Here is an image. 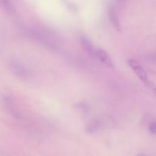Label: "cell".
Instances as JSON below:
<instances>
[{
    "instance_id": "6da1fadb",
    "label": "cell",
    "mask_w": 156,
    "mask_h": 156,
    "mask_svg": "<svg viewBox=\"0 0 156 156\" xmlns=\"http://www.w3.org/2000/svg\"><path fill=\"white\" fill-rule=\"evenodd\" d=\"M127 63L129 66L134 71V72L136 73V74L138 76L141 80H142L145 84H146L149 87L154 88V85L148 79L146 72L144 71L143 68L138 61L130 58L127 60Z\"/></svg>"
},
{
    "instance_id": "7a4b0ae2",
    "label": "cell",
    "mask_w": 156,
    "mask_h": 156,
    "mask_svg": "<svg viewBox=\"0 0 156 156\" xmlns=\"http://www.w3.org/2000/svg\"><path fill=\"white\" fill-rule=\"evenodd\" d=\"M9 68L12 73L18 77L24 78L28 75L27 68L18 60L11 59L9 62Z\"/></svg>"
},
{
    "instance_id": "3957f363",
    "label": "cell",
    "mask_w": 156,
    "mask_h": 156,
    "mask_svg": "<svg viewBox=\"0 0 156 156\" xmlns=\"http://www.w3.org/2000/svg\"><path fill=\"white\" fill-rule=\"evenodd\" d=\"M94 57H96L107 67L109 68H114L113 63L111 57L104 49L101 48H96Z\"/></svg>"
},
{
    "instance_id": "277c9868",
    "label": "cell",
    "mask_w": 156,
    "mask_h": 156,
    "mask_svg": "<svg viewBox=\"0 0 156 156\" xmlns=\"http://www.w3.org/2000/svg\"><path fill=\"white\" fill-rule=\"evenodd\" d=\"M80 42L82 47L89 53L90 55L94 57L96 48L93 45L92 43L87 38L82 37L80 39Z\"/></svg>"
},
{
    "instance_id": "5b68a950",
    "label": "cell",
    "mask_w": 156,
    "mask_h": 156,
    "mask_svg": "<svg viewBox=\"0 0 156 156\" xmlns=\"http://www.w3.org/2000/svg\"><path fill=\"white\" fill-rule=\"evenodd\" d=\"M0 4L4 10L10 15H15L16 10L10 0H0Z\"/></svg>"
},
{
    "instance_id": "8992f818",
    "label": "cell",
    "mask_w": 156,
    "mask_h": 156,
    "mask_svg": "<svg viewBox=\"0 0 156 156\" xmlns=\"http://www.w3.org/2000/svg\"><path fill=\"white\" fill-rule=\"evenodd\" d=\"M108 16H109V18L110 21L112 22V23L113 24V26L115 27V28L118 30L120 31L121 30V25L119 21V20L115 12V11L113 9H110L108 11Z\"/></svg>"
},
{
    "instance_id": "52a82bcc",
    "label": "cell",
    "mask_w": 156,
    "mask_h": 156,
    "mask_svg": "<svg viewBox=\"0 0 156 156\" xmlns=\"http://www.w3.org/2000/svg\"><path fill=\"white\" fill-rule=\"evenodd\" d=\"M101 126V122L98 120H93L90 122L86 127V131L89 134L95 133Z\"/></svg>"
},
{
    "instance_id": "ba28073f",
    "label": "cell",
    "mask_w": 156,
    "mask_h": 156,
    "mask_svg": "<svg viewBox=\"0 0 156 156\" xmlns=\"http://www.w3.org/2000/svg\"><path fill=\"white\" fill-rule=\"evenodd\" d=\"M149 129L150 130V132L153 133L155 134V124L154 122H151L149 126Z\"/></svg>"
}]
</instances>
